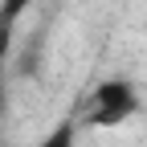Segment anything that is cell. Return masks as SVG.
Returning <instances> with one entry per match:
<instances>
[{
	"label": "cell",
	"mask_w": 147,
	"mask_h": 147,
	"mask_svg": "<svg viewBox=\"0 0 147 147\" xmlns=\"http://www.w3.org/2000/svg\"><path fill=\"white\" fill-rule=\"evenodd\" d=\"M139 106L143 102H139L135 82H127V78H102L86 94L82 115H74V119H78L82 131H115V127L131 123L139 115Z\"/></svg>",
	"instance_id": "1"
},
{
	"label": "cell",
	"mask_w": 147,
	"mask_h": 147,
	"mask_svg": "<svg viewBox=\"0 0 147 147\" xmlns=\"http://www.w3.org/2000/svg\"><path fill=\"white\" fill-rule=\"evenodd\" d=\"M78 131H82L78 119H61L49 135H41V143H37V147H78Z\"/></svg>",
	"instance_id": "2"
},
{
	"label": "cell",
	"mask_w": 147,
	"mask_h": 147,
	"mask_svg": "<svg viewBox=\"0 0 147 147\" xmlns=\"http://www.w3.org/2000/svg\"><path fill=\"white\" fill-rule=\"evenodd\" d=\"M0 41H4V33H0ZM0 94H4V82H0Z\"/></svg>",
	"instance_id": "3"
}]
</instances>
